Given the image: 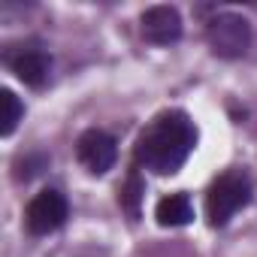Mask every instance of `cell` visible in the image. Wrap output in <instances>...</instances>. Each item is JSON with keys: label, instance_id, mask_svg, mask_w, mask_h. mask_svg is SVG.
<instances>
[{"label": "cell", "instance_id": "cell-6", "mask_svg": "<svg viewBox=\"0 0 257 257\" xmlns=\"http://www.w3.org/2000/svg\"><path fill=\"white\" fill-rule=\"evenodd\" d=\"M143 37L155 46H173L182 37V16L176 7H152L143 13Z\"/></svg>", "mask_w": 257, "mask_h": 257}, {"label": "cell", "instance_id": "cell-5", "mask_svg": "<svg viewBox=\"0 0 257 257\" xmlns=\"http://www.w3.org/2000/svg\"><path fill=\"white\" fill-rule=\"evenodd\" d=\"M76 158L79 164L94 173V176H103L106 170H112L115 158H118V149H115V140L103 131H85L76 143Z\"/></svg>", "mask_w": 257, "mask_h": 257}, {"label": "cell", "instance_id": "cell-8", "mask_svg": "<svg viewBox=\"0 0 257 257\" xmlns=\"http://www.w3.org/2000/svg\"><path fill=\"white\" fill-rule=\"evenodd\" d=\"M155 218L161 227H185L194 221V206H191L188 194H170L158 203Z\"/></svg>", "mask_w": 257, "mask_h": 257}, {"label": "cell", "instance_id": "cell-1", "mask_svg": "<svg viewBox=\"0 0 257 257\" xmlns=\"http://www.w3.org/2000/svg\"><path fill=\"white\" fill-rule=\"evenodd\" d=\"M194 146H197L194 121L185 112L170 109V112H161L140 134L134 158L140 167H146L158 176H173L182 170V164L188 161Z\"/></svg>", "mask_w": 257, "mask_h": 257}, {"label": "cell", "instance_id": "cell-2", "mask_svg": "<svg viewBox=\"0 0 257 257\" xmlns=\"http://www.w3.org/2000/svg\"><path fill=\"white\" fill-rule=\"evenodd\" d=\"M251 200V182L242 173H224L221 179L212 182L209 194H206V215L209 224L221 227L227 224L239 209H245Z\"/></svg>", "mask_w": 257, "mask_h": 257}, {"label": "cell", "instance_id": "cell-4", "mask_svg": "<svg viewBox=\"0 0 257 257\" xmlns=\"http://www.w3.org/2000/svg\"><path fill=\"white\" fill-rule=\"evenodd\" d=\"M67 212H70L67 197H64L61 191H55V188H46V191H40V194L28 203L25 224H28V230H31L34 236H49V233H55V230L67 221Z\"/></svg>", "mask_w": 257, "mask_h": 257}, {"label": "cell", "instance_id": "cell-3", "mask_svg": "<svg viewBox=\"0 0 257 257\" xmlns=\"http://www.w3.org/2000/svg\"><path fill=\"white\" fill-rule=\"evenodd\" d=\"M206 43L218 58H242L251 43V25L242 16H215L206 28Z\"/></svg>", "mask_w": 257, "mask_h": 257}, {"label": "cell", "instance_id": "cell-10", "mask_svg": "<svg viewBox=\"0 0 257 257\" xmlns=\"http://www.w3.org/2000/svg\"><path fill=\"white\" fill-rule=\"evenodd\" d=\"M140 194H143V182H140V176H131V182H127V188H124V197H121V203L127 206V212L131 215H137L140 212Z\"/></svg>", "mask_w": 257, "mask_h": 257}, {"label": "cell", "instance_id": "cell-9", "mask_svg": "<svg viewBox=\"0 0 257 257\" xmlns=\"http://www.w3.org/2000/svg\"><path fill=\"white\" fill-rule=\"evenodd\" d=\"M0 106H4V115H0V134L13 137V131L19 127V121L25 115V106H22V100L10 88H4V94H0Z\"/></svg>", "mask_w": 257, "mask_h": 257}, {"label": "cell", "instance_id": "cell-7", "mask_svg": "<svg viewBox=\"0 0 257 257\" xmlns=\"http://www.w3.org/2000/svg\"><path fill=\"white\" fill-rule=\"evenodd\" d=\"M7 67L31 88H43L46 79H49V70H52V61L43 49H19V52H10L7 55Z\"/></svg>", "mask_w": 257, "mask_h": 257}]
</instances>
